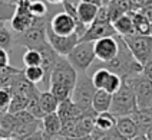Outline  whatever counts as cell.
<instances>
[{"instance_id":"6da1fadb","label":"cell","mask_w":152,"mask_h":140,"mask_svg":"<svg viewBox=\"0 0 152 140\" xmlns=\"http://www.w3.org/2000/svg\"><path fill=\"white\" fill-rule=\"evenodd\" d=\"M118 55L113 61L108 62V64H102L101 68L110 71L113 74L119 75L122 79L131 78L134 75L142 74V65L134 58V55L131 53L129 48L126 46L125 41L122 39V36L118 35Z\"/></svg>"},{"instance_id":"7a4b0ae2","label":"cell","mask_w":152,"mask_h":140,"mask_svg":"<svg viewBox=\"0 0 152 140\" xmlns=\"http://www.w3.org/2000/svg\"><path fill=\"white\" fill-rule=\"evenodd\" d=\"M135 110H138L135 93L126 81H122L121 88L112 96V105L109 113L113 114L115 117H124L131 116Z\"/></svg>"},{"instance_id":"3957f363","label":"cell","mask_w":152,"mask_h":140,"mask_svg":"<svg viewBox=\"0 0 152 140\" xmlns=\"http://www.w3.org/2000/svg\"><path fill=\"white\" fill-rule=\"evenodd\" d=\"M96 94V88L92 84L91 75H88L86 72L77 74V79L73 90H72V96L70 100L75 103L80 110L83 111H91L92 108V100Z\"/></svg>"},{"instance_id":"277c9868","label":"cell","mask_w":152,"mask_h":140,"mask_svg":"<svg viewBox=\"0 0 152 140\" xmlns=\"http://www.w3.org/2000/svg\"><path fill=\"white\" fill-rule=\"evenodd\" d=\"M50 18H42V19H34L33 25L30 29H27L25 33L16 35L15 38V44L25 46L26 49H36L40 45L46 44V30H48V23Z\"/></svg>"},{"instance_id":"5b68a950","label":"cell","mask_w":152,"mask_h":140,"mask_svg":"<svg viewBox=\"0 0 152 140\" xmlns=\"http://www.w3.org/2000/svg\"><path fill=\"white\" fill-rule=\"evenodd\" d=\"M69 64L76 70L77 74H82L91 68L95 58V51H93L92 42H79L75 48L72 49V52L66 56Z\"/></svg>"},{"instance_id":"8992f818","label":"cell","mask_w":152,"mask_h":140,"mask_svg":"<svg viewBox=\"0 0 152 140\" xmlns=\"http://www.w3.org/2000/svg\"><path fill=\"white\" fill-rule=\"evenodd\" d=\"M122 81H126L132 87L138 108H152V79L146 78L144 74H138Z\"/></svg>"},{"instance_id":"52a82bcc","label":"cell","mask_w":152,"mask_h":140,"mask_svg":"<svg viewBox=\"0 0 152 140\" xmlns=\"http://www.w3.org/2000/svg\"><path fill=\"white\" fill-rule=\"evenodd\" d=\"M122 39L125 41L134 58L144 67V64L152 55V36H142L135 33L131 36H125Z\"/></svg>"},{"instance_id":"ba28073f","label":"cell","mask_w":152,"mask_h":140,"mask_svg":"<svg viewBox=\"0 0 152 140\" xmlns=\"http://www.w3.org/2000/svg\"><path fill=\"white\" fill-rule=\"evenodd\" d=\"M76 79H77V72L69 64V61L63 56H59V59L55 65V70L50 77V85H66L72 88L75 87Z\"/></svg>"},{"instance_id":"9c48e42d","label":"cell","mask_w":152,"mask_h":140,"mask_svg":"<svg viewBox=\"0 0 152 140\" xmlns=\"http://www.w3.org/2000/svg\"><path fill=\"white\" fill-rule=\"evenodd\" d=\"M91 79H92V84L95 85L96 90H103V91L109 93L112 96L122 85V78L119 75H116V74L105 70V68L96 70L91 75Z\"/></svg>"},{"instance_id":"30bf717a","label":"cell","mask_w":152,"mask_h":140,"mask_svg":"<svg viewBox=\"0 0 152 140\" xmlns=\"http://www.w3.org/2000/svg\"><path fill=\"white\" fill-rule=\"evenodd\" d=\"M29 6H30V1H19L16 4V12L13 18L10 19V27L13 33L22 35L33 25L34 18L30 15Z\"/></svg>"},{"instance_id":"8fae6325","label":"cell","mask_w":152,"mask_h":140,"mask_svg":"<svg viewBox=\"0 0 152 140\" xmlns=\"http://www.w3.org/2000/svg\"><path fill=\"white\" fill-rule=\"evenodd\" d=\"M118 35L112 38H103L96 42H93V51H95V58L99 59L102 64H108L113 61L118 55Z\"/></svg>"},{"instance_id":"7c38bea8","label":"cell","mask_w":152,"mask_h":140,"mask_svg":"<svg viewBox=\"0 0 152 140\" xmlns=\"http://www.w3.org/2000/svg\"><path fill=\"white\" fill-rule=\"evenodd\" d=\"M48 27L50 29L55 35L62 36V38H69L72 35H76V23L75 20L65 12H59L53 15L49 19Z\"/></svg>"},{"instance_id":"4fadbf2b","label":"cell","mask_w":152,"mask_h":140,"mask_svg":"<svg viewBox=\"0 0 152 140\" xmlns=\"http://www.w3.org/2000/svg\"><path fill=\"white\" fill-rule=\"evenodd\" d=\"M46 39H48V44L52 46V49L58 53L59 56L66 58L69 53L72 52V49L79 44V39L80 38L77 35H72V36H69V38H62V36L55 35L50 29L48 27V30H46Z\"/></svg>"},{"instance_id":"5bb4252c","label":"cell","mask_w":152,"mask_h":140,"mask_svg":"<svg viewBox=\"0 0 152 140\" xmlns=\"http://www.w3.org/2000/svg\"><path fill=\"white\" fill-rule=\"evenodd\" d=\"M116 36V30L113 29L112 23H96L93 22L92 25H89L86 32L80 36L79 42H96L103 38H112Z\"/></svg>"},{"instance_id":"9a60e30c","label":"cell","mask_w":152,"mask_h":140,"mask_svg":"<svg viewBox=\"0 0 152 140\" xmlns=\"http://www.w3.org/2000/svg\"><path fill=\"white\" fill-rule=\"evenodd\" d=\"M116 127V117L113 114L108 113H99L95 117V129L92 131L93 140H101L103 136H106L109 131H112Z\"/></svg>"},{"instance_id":"2e32d148","label":"cell","mask_w":152,"mask_h":140,"mask_svg":"<svg viewBox=\"0 0 152 140\" xmlns=\"http://www.w3.org/2000/svg\"><path fill=\"white\" fill-rule=\"evenodd\" d=\"M56 113H58V116L60 117L62 121H69V120H77V119H80L86 111L80 110L70 98H68V100L59 103V107H58V111Z\"/></svg>"},{"instance_id":"e0dca14e","label":"cell","mask_w":152,"mask_h":140,"mask_svg":"<svg viewBox=\"0 0 152 140\" xmlns=\"http://www.w3.org/2000/svg\"><path fill=\"white\" fill-rule=\"evenodd\" d=\"M134 121L141 134H146L152 127V108H138L129 116Z\"/></svg>"},{"instance_id":"ac0fdd59","label":"cell","mask_w":152,"mask_h":140,"mask_svg":"<svg viewBox=\"0 0 152 140\" xmlns=\"http://www.w3.org/2000/svg\"><path fill=\"white\" fill-rule=\"evenodd\" d=\"M118 133H121L125 139L132 140L136 136H139L141 133L136 127L135 121L129 117V116H124V117H116V127H115Z\"/></svg>"},{"instance_id":"d6986e66","label":"cell","mask_w":152,"mask_h":140,"mask_svg":"<svg viewBox=\"0 0 152 140\" xmlns=\"http://www.w3.org/2000/svg\"><path fill=\"white\" fill-rule=\"evenodd\" d=\"M76 10H77V16L80 19V22L83 23L85 26H89V25H92L93 22H95V19H96L99 6L92 4V3L79 1L77 6H76Z\"/></svg>"},{"instance_id":"ffe728a7","label":"cell","mask_w":152,"mask_h":140,"mask_svg":"<svg viewBox=\"0 0 152 140\" xmlns=\"http://www.w3.org/2000/svg\"><path fill=\"white\" fill-rule=\"evenodd\" d=\"M112 105V94L103 91V90H96V94L92 100V108L96 114L108 113Z\"/></svg>"},{"instance_id":"44dd1931","label":"cell","mask_w":152,"mask_h":140,"mask_svg":"<svg viewBox=\"0 0 152 140\" xmlns=\"http://www.w3.org/2000/svg\"><path fill=\"white\" fill-rule=\"evenodd\" d=\"M128 15L132 18V22H134V27H135L136 35L152 36L151 23H149V20L145 18L141 12H129Z\"/></svg>"},{"instance_id":"7402d4cb","label":"cell","mask_w":152,"mask_h":140,"mask_svg":"<svg viewBox=\"0 0 152 140\" xmlns=\"http://www.w3.org/2000/svg\"><path fill=\"white\" fill-rule=\"evenodd\" d=\"M112 26L116 30V35L122 36H131L135 35V27H134V22H132V18L129 15H124L118 18L115 22H112Z\"/></svg>"},{"instance_id":"603a6c76","label":"cell","mask_w":152,"mask_h":140,"mask_svg":"<svg viewBox=\"0 0 152 140\" xmlns=\"http://www.w3.org/2000/svg\"><path fill=\"white\" fill-rule=\"evenodd\" d=\"M42 130L46 134H58L62 130V120L58 113L45 114L42 119Z\"/></svg>"},{"instance_id":"cb8c5ba5","label":"cell","mask_w":152,"mask_h":140,"mask_svg":"<svg viewBox=\"0 0 152 140\" xmlns=\"http://www.w3.org/2000/svg\"><path fill=\"white\" fill-rule=\"evenodd\" d=\"M39 101H40V108H42L43 114H50V113H56L58 111L59 101H58V98L53 96L49 90L40 91Z\"/></svg>"},{"instance_id":"d4e9b609","label":"cell","mask_w":152,"mask_h":140,"mask_svg":"<svg viewBox=\"0 0 152 140\" xmlns=\"http://www.w3.org/2000/svg\"><path fill=\"white\" fill-rule=\"evenodd\" d=\"M10 93H12V101H10L7 113L17 114L20 111H25L26 107H27V103H29V98L23 94H20V93H15V91H10Z\"/></svg>"},{"instance_id":"484cf974","label":"cell","mask_w":152,"mask_h":140,"mask_svg":"<svg viewBox=\"0 0 152 140\" xmlns=\"http://www.w3.org/2000/svg\"><path fill=\"white\" fill-rule=\"evenodd\" d=\"M23 70H19V68H15L12 65H9L7 68L0 71V88H10L13 81L19 74H22Z\"/></svg>"},{"instance_id":"4316f807","label":"cell","mask_w":152,"mask_h":140,"mask_svg":"<svg viewBox=\"0 0 152 140\" xmlns=\"http://www.w3.org/2000/svg\"><path fill=\"white\" fill-rule=\"evenodd\" d=\"M39 97H40V90H37L36 93H33L30 98H29V103H27V107H26V111L29 114H32L34 119L37 120H42L43 119V111L40 108V101H39Z\"/></svg>"},{"instance_id":"83f0119b","label":"cell","mask_w":152,"mask_h":140,"mask_svg":"<svg viewBox=\"0 0 152 140\" xmlns=\"http://www.w3.org/2000/svg\"><path fill=\"white\" fill-rule=\"evenodd\" d=\"M23 75L33 85H37V84L43 82V78H45L42 67H26L23 70Z\"/></svg>"},{"instance_id":"f1b7e54d","label":"cell","mask_w":152,"mask_h":140,"mask_svg":"<svg viewBox=\"0 0 152 140\" xmlns=\"http://www.w3.org/2000/svg\"><path fill=\"white\" fill-rule=\"evenodd\" d=\"M16 12V4L10 3L9 0H0V22L7 23L13 18Z\"/></svg>"},{"instance_id":"f546056e","label":"cell","mask_w":152,"mask_h":140,"mask_svg":"<svg viewBox=\"0 0 152 140\" xmlns=\"http://www.w3.org/2000/svg\"><path fill=\"white\" fill-rule=\"evenodd\" d=\"M29 10H30V15L34 19L48 18V4L42 0H30Z\"/></svg>"},{"instance_id":"4dcf8cb0","label":"cell","mask_w":152,"mask_h":140,"mask_svg":"<svg viewBox=\"0 0 152 140\" xmlns=\"http://www.w3.org/2000/svg\"><path fill=\"white\" fill-rule=\"evenodd\" d=\"M23 64L26 67H40L42 65V56L37 49H26L23 53Z\"/></svg>"},{"instance_id":"1f68e13d","label":"cell","mask_w":152,"mask_h":140,"mask_svg":"<svg viewBox=\"0 0 152 140\" xmlns=\"http://www.w3.org/2000/svg\"><path fill=\"white\" fill-rule=\"evenodd\" d=\"M13 45H15V36L7 29V26H3L0 29V48L10 52Z\"/></svg>"},{"instance_id":"d6a6232c","label":"cell","mask_w":152,"mask_h":140,"mask_svg":"<svg viewBox=\"0 0 152 140\" xmlns=\"http://www.w3.org/2000/svg\"><path fill=\"white\" fill-rule=\"evenodd\" d=\"M49 91L58 98L59 103L70 98V96H72V88L66 87V85H50V87H49Z\"/></svg>"},{"instance_id":"836d02e7","label":"cell","mask_w":152,"mask_h":140,"mask_svg":"<svg viewBox=\"0 0 152 140\" xmlns=\"http://www.w3.org/2000/svg\"><path fill=\"white\" fill-rule=\"evenodd\" d=\"M12 101V93L7 88H0V113H6Z\"/></svg>"},{"instance_id":"e575fe53","label":"cell","mask_w":152,"mask_h":140,"mask_svg":"<svg viewBox=\"0 0 152 140\" xmlns=\"http://www.w3.org/2000/svg\"><path fill=\"white\" fill-rule=\"evenodd\" d=\"M131 3V12H141V10L146 9L152 6V0H129Z\"/></svg>"},{"instance_id":"d590c367","label":"cell","mask_w":152,"mask_h":140,"mask_svg":"<svg viewBox=\"0 0 152 140\" xmlns=\"http://www.w3.org/2000/svg\"><path fill=\"white\" fill-rule=\"evenodd\" d=\"M95 22H96V23H110L109 10H108V7H106V6H101V7H99Z\"/></svg>"},{"instance_id":"8d00e7d4","label":"cell","mask_w":152,"mask_h":140,"mask_svg":"<svg viewBox=\"0 0 152 140\" xmlns=\"http://www.w3.org/2000/svg\"><path fill=\"white\" fill-rule=\"evenodd\" d=\"M9 65H10V56H9V52L0 48V71L4 70V68H7Z\"/></svg>"},{"instance_id":"74e56055","label":"cell","mask_w":152,"mask_h":140,"mask_svg":"<svg viewBox=\"0 0 152 140\" xmlns=\"http://www.w3.org/2000/svg\"><path fill=\"white\" fill-rule=\"evenodd\" d=\"M101 140H128V139H125L121 133H118V130H116V129H113V130L109 131L106 136H103Z\"/></svg>"},{"instance_id":"f35d334b","label":"cell","mask_w":152,"mask_h":140,"mask_svg":"<svg viewBox=\"0 0 152 140\" xmlns=\"http://www.w3.org/2000/svg\"><path fill=\"white\" fill-rule=\"evenodd\" d=\"M142 74H144L146 78L152 79V55L149 56V59L144 64V67H142Z\"/></svg>"},{"instance_id":"ab89813d","label":"cell","mask_w":152,"mask_h":140,"mask_svg":"<svg viewBox=\"0 0 152 140\" xmlns=\"http://www.w3.org/2000/svg\"><path fill=\"white\" fill-rule=\"evenodd\" d=\"M43 140H68L62 133H58V134H46L43 133Z\"/></svg>"},{"instance_id":"60d3db41","label":"cell","mask_w":152,"mask_h":140,"mask_svg":"<svg viewBox=\"0 0 152 140\" xmlns=\"http://www.w3.org/2000/svg\"><path fill=\"white\" fill-rule=\"evenodd\" d=\"M22 140H43V130L36 131V133H33L32 136H29V137L22 139Z\"/></svg>"},{"instance_id":"b9f144b4","label":"cell","mask_w":152,"mask_h":140,"mask_svg":"<svg viewBox=\"0 0 152 140\" xmlns=\"http://www.w3.org/2000/svg\"><path fill=\"white\" fill-rule=\"evenodd\" d=\"M79 1H85V3H92V4H96V6H102V1L101 0H79Z\"/></svg>"},{"instance_id":"7bdbcfd3","label":"cell","mask_w":152,"mask_h":140,"mask_svg":"<svg viewBox=\"0 0 152 140\" xmlns=\"http://www.w3.org/2000/svg\"><path fill=\"white\" fill-rule=\"evenodd\" d=\"M68 140H93L92 136H82V137H70Z\"/></svg>"},{"instance_id":"ee69618b","label":"cell","mask_w":152,"mask_h":140,"mask_svg":"<svg viewBox=\"0 0 152 140\" xmlns=\"http://www.w3.org/2000/svg\"><path fill=\"white\" fill-rule=\"evenodd\" d=\"M49 4H62L65 0H46Z\"/></svg>"},{"instance_id":"f6af8a7d","label":"cell","mask_w":152,"mask_h":140,"mask_svg":"<svg viewBox=\"0 0 152 140\" xmlns=\"http://www.w3.org/2000/svg\"><path fill=\"white\" fill-rule=\"evenodd\" d=\"M145 136H146V139H148V140H152V127L148 130V133H146Z\"/></svg>"},{"instance_id":"bcb514c9","label":"cell","mask_w":152,"mask_h":140,"mask_svg":"<svg viewBox=\"0 0 152 140\" xmlns=\"http://www.w3.org/2000/svg\"><path fill=\"white\" fill-rule=\"evenodd\" d=\"M132 140H148V139H146V136H144V134H139V136H136L135 139H132Z\"/></svg>"},{"instance_id":"7dc6e473","label":"cell","mask_w":152,"mask_h":140,"mask_svg":"<svg viewBox=\"0 0 152 140\" xmlns=\"http://www.w3.org/2000/svg\"><path fill=\"white\" fill-rule=\"evenodd\" d=\"M10 3H13V4H17L19 1H30V0H9Z\"/></svg>"},{"instance_id":"c3c4849f","label":"cell","mask_w":152,"mask_h":140,"mask_svg":"<svg viewBox=\"0 0 152 140\" xmlns=\"http://www.w3.org/2000/svg\"><path fill=\"white\" fill-rule=\"evenodd\" d=\"M101 1H102V6H106V4L109 3L110 0H101Z\"/></svg>"},{"instance_id":"681fc988","label":"cell","mask_w":152,"mask_h":140,"mask_svg":"<svg viewBox=\"0 0 152 140\" xmlns=\"http://www.w3.org/2000/svg\"><path fill=\"white\" fill-rule=\"evenodd\" d=\"M3 26H6V23H1V22H0V29H1Z\"/></svg>"},{"instance_id":"f907efd6","label":"cell","mask_w":152,"mask_h":140,"mask_svg":"<svg viewBox=\"0 0 152 140\" xmlns=\"http://www.w3.org/2000/svg\"><path fill=\"white\" fill-rule=\"evenodd\" d=\"M0 140H12V139H0Z\"/></svg>"}]
</instances>
